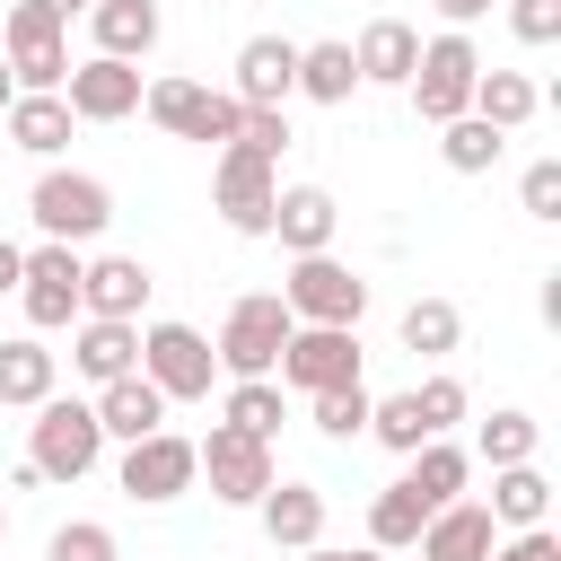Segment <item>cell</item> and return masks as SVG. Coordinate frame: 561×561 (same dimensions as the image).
I'll return each instance as SVG.
<instances>
[{
	"instance_id": "d4e9b609",
	"label": "cell",
	"mask_w": 561,
	"mask_h": 561,
	"mask_svg": "<svg viewBox=\"0 0 561 561\" xmlns=\"http://www.w3.org/2000/svg\"><path fill=\"white\" fill-rule=\"evenodd\" d=\"M491 526H543V508H552V482L535 473V456L526 465H491Z\"/></svg>"
},
{
	"instance_id": "8d00e7d4",
	"label": "cell",
	"mask_w": 561,
	"mask_h": 561,
	"mask_svg": "<svg viewBox=\"0 0 561 561\" xmlns=\"http://www.w3.org/2000/svg\"><path fill=\"white\" fill-rule=\"evenodd\" d=\"M412 403H421V430H430V438H447V430L465 421V377H447V368H438L430 386H412Z\"/></svg>"
},
{
	"instance_id": "f1b7e54d",
	"label": "cell",
	"mask_w": 561,
	"mask_h": 561,
	"mask_svg": "<svg viewBox=\"0 0 561 561\" xmlns=\"http://www.w3.org/2000/svg\"><path fill=\"white\" fill-rule=\"evenodd\" d=\"M465 473H473V465H465V447H447V438H421L403 482L421 491V508H447V500H465Z\"/></svg>"
},
{
	"instance_id": "4fadbf2b",
	"label": "cell",
	"mask_w": 561,
	"mask_h": 561,
	"mask_svg": "<svg viewBox=\"0 0 561 561\" xmlns=\"http://www.w3.org/2000/svg\"><path fill=\"white\" fill-rule=\"evenodd\" d=\"M61 105H70V123H123V114H140V61H114V53L70 61Z\"/></svg>"
},
{
	"instance_id": "ffe728a7",
	"label": "cell",
	"mask_w": 561,
	"mask_h": 561,
	"mask_svg": "<svg viewBox=\"0 0 561 561\" xmlns=\"http://www.w3.org/2000/svg\"><path fill=\"white\" fill-rule=\"evenodd\" d=\"M70 368H79L88 386L140 368V324H123V316H79V333H70Z\"/></svg>"
},
{
	"instance_id": "7a4b0ae2",
	"label": "cell",
	"mask_w": 561,
	"mask_h": 561,
	"mask_svg": "<svg viewBox=\"0 0 561 561\" xmlns=\"http://www.w3.org/2000/svg\"><path fill=\"white\" fill-rule=\"evenodd\" d=\"M289 307H280V289H245L237 307H228V324H219V377H272V359H280V342H289Z\"/></svg>"
},
{
	"instance_id": "9a60e30c",
	"label": "cell",
	"mask_w": 561,
	"mask_h": 561,
	"mask_svg": "<svg viewBox=\"0 0 561 561\" xmlns=\"http://www.w3.org/2000/svg\"><path fill=\"white\" fill-rule=\"evenodd\" d=\"M228 96H237V105H289V96H298V44H289V35H245Z\"/></svg>"
},
{
	"instance_id": "7c38bea8",
	"label": "cell",
	"mask_w": 561,
	"mask_h": 561,
	"mask_svg": "<svg viewBox=\"0 0 561 561\" xmlns=\"http://www.w3.org/2000/svg\"><path fill=\"white\" fill-rule=\"evenodd\" d=\"M272 368H280L298 394L342 386V377H359V324H289V342H280Z\"/></svg>"
},
{
	"instance_id": "1f68e13d",
	"label": "cell",
	"mask_w": 561,
	"mask_h": 561,
	"mask_svg": "<svg viewBox=\"0 0 561 561\" xmlns=\"http://www.w3.org/2000/svg\"><path fill=\"white\" fill-rule=\"evenodd\" d=\"M456 333H465L456 298H412V307H403V351H421V359H447V351H456Z\"/></svg>"
},
{
	"instance_id": "484cf974",
	"label": "cell",
	"mask_w": 561,
	"mask_h": 561,
	"mask_svg": "<svg viewBox=\"0 0 561 561\" xmlns=\"http://www.w3.org/2000/svg\"><path fill=\"white\" fill-rule=\"evenodd\" d=\"M535 105H543V96H535L526 70H473V105H465V114H482L491 131H517Z\"/></svg>"
},
{
	"instance_id": "52a82bcc",
	"label": "cell",
	"mask_w": 561,
	"mask_h": 561,
	"mask_svg": "<svg viewBox=\"0 0 561 561\" xmlns=\"http://www.w3.org/2000/svg\"><path fill=\"white\" fill-rule=\"evenodd\" d=\"M280 307L298 324H359L368 316V280L351 263H333V254H298L289 280H280Z\"/></svg>"
},
{
	"instance_id": "4316f807",
	"label": "cell",
	"mask_w": 561,
	"mask_h": 561,
	"mask_svg": "<svg viewBox=\"0 0 561 561\" xmlns=\"http://www.w3.org/2000/svg\"><path fill=\"white\" fill-rule=\"evenodd\" d=\"M53 394V351L35 342V333H18V342H0V403H18V412H35Z\"/></svg>"
},
{
	"instance_id": "5bb4252c",
	"label": "cell",
	"mask_w": 561,
	"mask_h": 561,
	"mask_svg": "<svg viewBox=\"0 0 561 561\" xmlns=\"http://www.w3.org/2000/svg\"><path fill=\"white\" fill-rule=\"evenodd\" d=\"M123 491L131 500H184L193 491V438H175V430H149V438H131L123 447Z\"/></svg>"
},
{
	"instance_id": "277c9868",
	"label": "cell",
	"mask_w": 561,
	"mask_h": 561,
	"mask_svg": "<svg viewBox=\"0 0 561 561\" xmlns=\"http://www.w3.org/2000/svg\"><path fill=\"white\" fill-rule=\"evenodd\" d=\"M473 70H482V53L465 44V26H447V35H430L421 44V61H412V105H421V123H456L465 105H473Z\"/></svg>"
},
{
	"instance_id": "b9f144b4",
	"label": "cell",
	"mask_w": 561,
	"mask_h": 561,
	"mask_svg": "<svg viewBox=\"0 0 561 561\" xmlns=\"http://www.w3.org/2000/svg\"><path fill=\"white\" fill-rule=\"evenodd\" d=\"M491 561H561V535L552 526H517L508 543H491Z\"/></svg>"
},
{
	"instance_id": "9c48e42d",
	"label": "cell",
	"mask_w": 561,
	"mask_h": 561,
	"mask_svg": "<svg viewBox=\"0 0 561 561\" xmlns=\"http://www.w3.org/2000/svg\"><path fill=\"white\" fill-rule=\"evenodd\" d=\"M193 473H210V500H228V508H254V500L280 482L272 438H245V430H228V421L193 447Z\"/></svg>"
},
{
	"instance_id": "ab89813d",
	"label": "cell",
	"mask_w": 561,
	"mask_h": 561,
	"mask_svg": "<svg viewBox=\"0 0 561 561\" xmlns=\"http://www.w3.org/2000/svg\"><path fill=\"white\" fill-rule=\"evenodd\" d=\"M517 202H526V219H561V158H535L526 184H517Z\"/></svg>"
},
{
	"instance_id": "836d02e7",
	"label": "cell",
	"mask_w": 561,
	"mask_h": 561,
	"mask_svg": "<svg viewBox=\"0 0 561 561\" xmlns=\"http://www.w3.org/2000/svg\"><path fill=\"white\" fill-rule=\"evenodd\" d=\"M307 403H316V430H324V438H359V430H368V403H377V394H368L359 377H342V386H316Z\"/></svg>"
},
{
	"instance_id": "30bf717a",
	"label": "cell",
	"mask_w": 561,
	"mask_h": 561,
	"mask_svg": "<svg viewBox=\"0 0 561 561\" xmlns=\"http://www.w3.org/2000/svg\"><path fill=\"white\" fill-rule=\"evenodd\" d=\"M0 61H9L18 88H61V79H70V35H61V18L35 9V0H18L9 26H0Z\"/></svg>"
},
{
	"instance_id": "83f0119b",
	"label": "cell",
	"mask_w": 561,
	"mask_h": 561,
	"mask_svg": "<svg viewBox=\"0 0 561 561\" xmlns=\"http://www.w3.org/2000/svg\"><path fill=\"white\" fill-rule=\"evenodd\" d=\"M351 88H359L351 44H298V96H316V105H351Z\"/></svg>"
},
{
	"instance_id": "ee69618b",
	"label": "cell",
	"mask_w": 561,
	"mask_h": 561,
	"mask_svg": "<svg viewBox=\"0 0 561 561\" xmlns=\"http://www.w3.org/2000/svg\"><path fill=\"white\" fill-rule=\"evenodd\" d=\"M18 263H26V245H9V237H0V298L18 289Z\"/></svg>"
},
{
	"instance_id": "44dd1931",
	"label": "cell",
	"mask_w": 561,
	"mask_h": 561,
	"mask_svg": "<svg viewBox=\"0 0 561 561\" xmlns=\"http://www.w3.org/2000/svg\"><path fill=\"white\" fill-rule=\"evenodd\" d=\"M351 61H359V88H403L412 61H421V35L403 18H368L359 44H351Z\"/></svg>"
},
{
	"instance_id": "74e56055",
	"label": "cell",
	"mask_w": 561,
	"mask_h": 561,
	"mask_svg": "<svg viewBox=\"0 0 561 561\" xmlns=\"http://www.w3.org/2000/svg\"><path fill=\"white\" fill-rule=\"evenodd\" d=\"M44 561H114V526H96V517H70V526H53Z\"/></svg>"
},
{
	"instance_id": "2e32d148",
	"label": "cell",
	"mask_w": 561,
	"mask_h": 561,
	"mask_svg": "<svg viewBox=\"0 0 561 561\" xmlns=\"http://www.w3.org/2000/svg\"><path fill=\"white\" fill-rule=\"evenodd\" d=\"M140 307H149V263H140V254H96V263H79V316H123V324H140Z\"/></svg>"
},
{
	"instance_id": "7402d4cb",
	"label": "cell",
	"mask_w": 561,
	"mask_h": 561,
	"mask_svg": "<svg viewBox=\"0 0 561 561\" xmlns=\"http://www.w3.org/2000/svg\"><path fill=\"white\" fill-rule=\"evenodd\" d=\"M254 517H263V535H272L280 552H307V543L324 535V491H316V482H272V491L254 500Z\"/></svg>"
},
{
	"instance_id": "ba28073f",
	"label": "cell",
	"mask_w": 561,
	"mask_h": 561,
	"mask_svg": "<svg viewBox=\"0 0 561 561\" xmlns=\"http://www.w3.org/2000/svg\"><path fill=\"white\" fill-rule=\"evenodd\" d=\"M140 377H149L167 403H202L210 377H219V351H210L193 324H140Z\"/></svg>"
},
{
	"instance_id": "d6a6232c",
	"label": "cell",
	"mask_w": 561,
	"mask_h": 561,
	"mask_svg": "<svg viewBox=\"0 0 561 561\" xmlns=\"http://www.w3.org/2000/svg\"><path fill=\"white\" fill-rule=\"evenodd\" d=\"M219 421H228V430H245V438H272V430H280V386H272V377H237Z\"/></svg>"
},
{
	"instance_id": "cb8c5ba5",
	"label": "cell",
	"mask_w": 561,
	"mask_h": 561,
	"mask_svg": "<svg viewBox=\"0 0 561 561\" xmlns=\"http://www.w3.org/2000/svg\"><path fill=\"white\" fill-rule=\"evenodd\" d=\"M88 26H96V53H114V61H149L158 53V0H96Z\"/></svg>"
},
{
	"instance_id": "f6af8a7d",
	"label": "cell",
	"mask_w": 561,
	"mask_h": 561,
	"mask_svg": "<svg viewBox=\"0 0 561 561\" xmlns=\"http://www.w3.org/2000/svg\"><path fill=\"white\" fill-rule=\"evenodd\" d=\"M35 9H53V18L70 26V18H79V9H96V0H35Z\"/></svg>"
},
{
	"instance_id": "c3c4849f",
	"label": "cell",
	"mask_w": 561,
	"mask_h": 561,
	"mask_svg": "<svg viewBox=\"0 0 561 561\" xmlns=\"http://www.w3.org/2000/svg\"><path fill=\"white\" fill-rule=\"evenodd\" d=\"M359 561H386V552H377V543H368V552H359Z\"/></svg>"
},
{
	"instance_id": "603a6c76",
	"label": "cell",
	"mask_w": 561,
	"mask_h": 561,
	"mask_svg": "<svg viewBox=\"0 0 561 561\" xmlns=\"http://www.w3.org/2000/svg\"><path fill=\"white\" fill-rule=\"evenodd\" d=\"M0 123H9V140H18L26 158H53V149H70V105H61V88H18Z\"/></svg>"
},
{
	"instance_id": "f35d334b",
	"label": "cell",
	"mask_w": 561,
	"mask_h": 561,
	"mask_svg": "<svg viewBox=\"0 0 561 561\" xmlns=\"http://www.w3.org/2000/svg\"><path fill=\"white\" fill-rule=\"evenodd\" d=\"M237 140H245L254 158L280 167V149H289V114H280V105H245V114H237Z\"/></svg>"
},
{
	"instance_id": "4dcf8cb0",
	"label": "cell",
	"mask_w": 561,
	"mask_h": 561,
	"mask_svg": "<svg viewBox=\"0 0 561 561\" xmlns=\"http://www.w3.org/2000/svg\"><path fill=\"white\" fill-rule=\"evenodd\" d=\"M421 517H430V508H421V491H412V482H386V491L368 500V543H377V552H412Z\"/></svg>"
},
{
	"instance_id": "6da1fadb",
	"label": "cell",
	"mask_w": 561,
	"mask_h": 561,
	"mask_svg": "<svg viewBox=\"0 0 561 561\" xmlns=\"http://www.w3.org/2000/svg\"><path fill=\"white\" fill-rule=\"evenodd\" d=\"M96 456H105L96 403L44 394V403H35V438H26V465H35L44 482H79V473H96Z\"/></svg>"
},
{
	"instance_id": "d6986e66",
	"label": "cell",
	"mask_w": 561,
	"mask_h": 561,
	"mask_svg": "<svg viewBox=\"0 0 561 561\" xmlns=\"http://www.w3.org/2000/svg\"><path fill=\"white\" fill-rule=\"evenodd\" d=\"M96 430H105V438H123V447H131V438H149V430H167V394H158L140 368H123V377H105V386H96Z\"/></svg>"
},
{
	"instance_id": "e575fe53",
	"label": "cell",
	"mask_w": 561,
	"mask_h": 561,
	"mask_svg": "<svg viewBox=\"0 0 561 561\" xmlns=\"http://www.w3.org/2000/svg\"><path fill=\"white\" fill-rule=\"evenodd\" d=\"M368 438H386L394 456H412L430 430H421V403L412 394H386V403H368Z\"/></svg>"
},
{
	"instance_id": "3957f363",
	"label": "cell",
	"mask_w": 561,
	"mask_h": 561,
	"mask_svg": "<svg viewBox=\"0 0 561 561\" xmlns=\"http://www.w3.org/2000/svg\"><path fill=\"white\" fill-rule=\"evenodd\" d=\"M26 219H35L44 237H61V245H88V237L114 219V193H105L96 175H79V167H44L35 193H26Z\"/></svg>"
},
{
	"instance_id": "f546056e",
	"label": "cell",
	"mask_w": 561,
	"mask_h": 561,
	"mask_svg": "<svg viewBox=\"0 0 561 561\" xmlns=\"http://www.w3.org/2000/svg\"><path fill=\"white\" fill-rule=\"evenodd\" d=\"M500 149H508V131H491L482 114H456V123H438V158H447L456 175H491V167H500Z\"/></svg>"
},
{
	"instance_id": "ac0fdd59",
	"label": "cell",
	"mask_w": 561,
	"mask_h": 561,
	"mask_svg": "<svg viewBox=\"0 0 561 561\" xmlns=\"http://www.w3.org/2000/svg\"><path fill=\"white\" fill-rule=\"evenodd\" d=\"M333 228H342V202H333L324 184H289V193L272 202V237H280L289 254H333Z\"/></svg>"
},
{
	"instance_id": "60d3db41",
	"label": "cell",
	"mask_w": 561,
	"mask_h": 561,
	"mask_svg": "<svg viewBox=\"0 0 561 561\" xmlns=\"http://www.w3.org/2000/svg\"><path fill=\"white\" fill-rule=\"evenodd\" d=\"M517 44H561V0H508Z\"/></svg>"
},
{
	"instance_id": "bcb514c9",
	"label": "cell",
	"mask_w": 561,
	"mask_h": 561,
	"mask_svg": "<svg viewBox=\"0 0 561 561\" xmlns=\"http://www.w3.org/2000/svg\"><path fill=\"white\" fill-rule=\"evenodd\" d=\"M298 561H359V552H324V543H307V552H298Z\"/></svg>"
},
{
	"instance_id": "7bdbcfd3",
	"label": "cell",
	"mask_w": 561,
	"mask_h": 561,
	"mask_svg": "<svg viewBox=\"0 0 561 561\" xmlns=\"http://www.w3.org/2000/svg\"><path fill=\"white\" fill-rule=\"evenodd\" d=\"M447 26H473V18H491V0H430Z\"/></svg>"
},
{
	"instance_id": "5b68a950",
	"label": "cell",
	"mask_w": 561,
	"mask_h": 561,
	"mask_svg": "<svg viewBox=\"0 0 561 561\" xmlns=\"http://www.w3.org/2000/svg\"><path fill=\"white\" fill-rule=\"evenodd\" d=\"M140 105H149L158 131H175V140H210V149L237 140V114H245L228 88H202V79H149Z\"/></svg>"
},
{
	"instance_id": "8fae6325",
	"label": "cell",
	"mask_w": 561,
	"mask_h": 561,
	"mask_svg": "<svg viewBox=\"0 0 561 561\" xmlns=\"http://www.w3.org/2000/svg\"><path fill=\"white\" fill-rule=\"evenodd\" d=\"M18 307H26V324H35V333L70 324V316H79V245L44 237V245L18 263Z\"/></svg>"
},
{
	"instance_id": "e0dca14e",
	"label": "cell",
	"mask_w": 561,
	"mask_h": 561,
	"mask_svg": "<svg viewBox=\"0 0 561 561\" xmlns=\"http://www.w3.org/2000/svg\"><path fill=\"white\" fill-rule=\"evenodd\" d=\"M421 561H491V543H500V526H491V508L482 500H447V508H430L421 517Z\"/></svg>"
},
{
	"instance_id": "7dc6e473",
	"label": "cell",
	"mask_w": 561,
	"mask_h": 561,
	"mask_svg": "<svg viewBox=\"0 0 561 561\" xmlns=\"http://www.w3.org/2000/svg\"><path fill=\"white\" fill-rule=\"evenodd\" d=\"M9 96H18V79H9V61H0V114H9Z\"/></svg>"
},
{
	"instance_id": "681fc988",
	"label": "cell",
	"mask_w": 561,
	"mask_h": 561,
	"mask_svg": "<svg viewBox=\"0 0 561 561\" xmlns=\"http://www.w3.org/2000/svg\"><path fill=\"white\" fill-rule=\"evenodd\" d=\"M0 535H9V508H0Z\"/></svg>"
},
{
	"instance_id": "d590c367",
	"label": "cell",
	"mask_w": 561,
	"mask_h": 561,
	"mask_svg": "<svg viewBox=\"0 0 561 561\" xmlns=\"http://www.w3.org/2000/svg\"><path fill=\"white\" fill-rule=\"evenodd\" d=\"M535 438H543L535 412H491V421H482V456H491V465H526Z\"/></svg>"
},
{
	"instance_id": "8992f818",
	"label": "cell",
	"mask_w": 561,
	"mask_h": 561,
	"mask_svg": "<svg viewBox=\"0 0 561 561\" xmlns=\"http://www.w3.org/2000/svg\"><path fill=\"white\" fill-rule=\"evenodd\" d=\"M210 202L237 237H272V202H280V175L272 158H254L245 140H219V167H210Z\"/></svg>"
}]
</instances>
